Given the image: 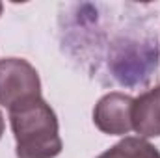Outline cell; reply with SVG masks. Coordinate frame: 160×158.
Wrapping results in <instances>:
<instances>
[{
    "instance_id": "cell-4",
    "label": "cell",
    "mask_w": 160,
    "mask_h": 158,
    "mask_svg": "<svg viewBox=\"0 0 160 158\" xmlns=\"http://www.w3.org/2000/svg\"><path fill=\"white\" fill-rule=\"evenodd\" d=\"M132 130L138 138H160V84L134 99Z\"/></svg>"
},
{
    "instance_id": "cell-7",
    "label": "cell",
    "mask_w": 160,
    "mask_h": 158,
    "mask_svg": "<svg viewBox=\"0 0 160 158\" xmlns=\"http://www.w3.org/2000/svg\"><path fill=\"white\" fill-rule=\"evenodd\" d=\"M2 11H4V6H2V2H0V15H2Z\"/></svg>"
},
{
    "instance_id": "cell-6",
    "label": "cell",
    "mask_w": 160,
    "mask_h": 158,
    "mask_svg": "<svg viewBox=\"0 0 160 158\" xmlns=\"http://www.w3.org/2000/svg\"><path fill=\"white\" fill-rule=\"evenodd\" d=\"M4 128H6V121H4V116H2V112H0V140H2V136H4Z\"/></svg>"
},
{
    "instance_id": "cell-2",
    "label": "cell",
    "mask_w": 160,
    "mask_h": 158,
    "mask_svg": "<svg viewBox=\"0 0 160 158\" xmlns=\"http://www.w3.org/2000/svg\"><path fill=\"white\" fill-rule=\"evenodd\" d=\"M38 97H41V80L28 60H0V104L8 112Z\"/></svg>"
},
{
    "instance_id": "cell-3",
    "label": "cell",
    "mask_w": 160,
    "mask_h": 158,
    "mask_svg": "<svg viewBox=\"0 0 160 158\" xmlns=\"http://www.w3.org/2000/svg\"><path fill=\"white\" fill-rule=\"evenodd\" d=\"M132 106L134 99L119 91L106 93L93 108L95 126L108 136H125L132 130Z\"/></svg>"
},
{
    "instance_id": "cell-1",
    "label": "cell",
    "mask_w": 160,
    "mask_h": 158,
    "mask_svg": "<svg viewBox=\"0 0 160 158\" xmlns=\"http://www.w3.org/2000/svg\"><path fill=\"white\" fill-rule=\"evenodd\" d=\"M17 158H56L63 141L54 110L43 99H32L9 110Z\"/></svg>"
},
{
    "instance_id": "cell-5",
    "label": "cell",
    "mask_w": 160,
    "mask_h": 158,
    "mask_svg": "<svg viewBox=\"0 0 160 158\" xmlns=\"http://www.w3.org/2000/svg\"><path fill=\"white\" fill-rule=\"evenodd\" d=\"M97 158H160V151L143 138L125 136Z\"/></svg>"
}]
</instances>
